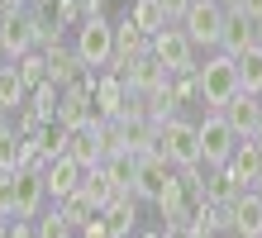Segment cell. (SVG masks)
Masks as SVG:
<instances>
[{
	"instance_id": "obj_20",
	"label": "cell",
	"mask_w": 262,
	"mask_h": 238,
	"mask_svg": "<svg viewBox=\"0 0 262 238\" xmlns=\"http://www.w3.org/2000/svg\"><path fill=\"white\" fill-rule=\"evenodd\" d=\"M224 167L234 171L243 186H257V177H262V148H257L253 138H238V148H234V157H229Z\"/></svg>"
},
{
	"instance_id": "obj_8",
	"label": "cell",
	"mask_w": 262,
	"mask_h": 238,
	"mask_svg": "<svg viewBox=\"0 0 262 238\" xmlns=\"http://www.w3.org/2000/svg\"><path fill=\"white\" fill-rule=\"evenodd\" d=\"M0 48H5V57H24L34 43V10L19 5V10H5L0 14Z\"/></svg>"
},
{
	"instance_id": "obj_7",
	"label": "cell",
	"mask_w": 262,
	"mask_h": 238,
	"mask_svg": "<svg viewBox=\"0 0 262 238\" xmlns=\"http://www.w3.org/2000/svg\"><path fill=\"white\" fill-rule=\"evenodd\" d=\"M172 181H177V167L167 162L162 153H143L138 157V171H134V196L138 200H158Z\"/></svg>"
},
{
	"instance_id": "obj_19",
	"label": "cell",
	"mask_w": 262,
	"mask_h": 238,
	"mask_svg": "<svg viewBox=\"0 0 262 238\" xmlns=\"http://www.w3.org/2000/svg\"><path fill=\"white\" fill-rule=\"evenodd\" d=\"M43 53H48V81H57V86L76 81V76L86 72V62L76 57V48H67V43H53V48H43Z\"/></svg>"
},
{
	"instance_id": "obj_21",
	"label": "cell",
	"mask_w": 262,
	"mask_h": 238,
	"mask_svg": "<svg viewBox=\"0 0 262 238\" xmlns=\"http://www.w3.org/2000/svg\"><path fill=\"white\" fill-rule=\"evenodd\" d=\"M19 167H24V134L10 119H0V177H10Z\"/></svg>"
},
{
	"instance_id": "obj_34",
	"label": "cell",
	"mask_w": 262,
	"mask_h": 238,
	"mask_svg": "<svg viewBox=\"0 0 262 238\" xmlns=\"http://www.w3.org/2000/svg\"><path fill=\"white\" fill-rule=\"evenodd\" d=\"M5 238H38V233H34V224H29V219H14Z\"/></svg>"
},
{
	"instance_id": "obj_17",
	"label": "cell",
	"mask_w": 262,
	"mask_h": 238,
	"mask_svg": "<svg viewBox=\"0 0 262 238\" xmlns=\"http://www.w3.org/2000/svg\"><path fill=\"white\" fill-rule=\"evenodd\" d=\"M100 214H105V224L115 229V238H129L134 219H138V196H134V190H115L110 205H105Z\"/></svg>"
},
{
	"instance_id": "obj_18",
	"label": "cell",
	"mask_w": 262,
	"mask_h": 238,
	"mask_svg": "<svg viewBox=\"0 0 262 238\" xmlns=\"http://www.w3.org/2000/svg\"><path fill=\"white\" fill-rule=\"evenodd\" d=\"M243 190H253V186H243L229 167H205V200H214V205H234Z\"/></svg>"
},
{
	"instance_id": "obj_30",
	"label": "cell",
	"mask_w": 262,
	"mask_h": 238,
	"mask_svg": "<svg viewBox=\"0 0 262 238\" xmlns=\"http://www.w3.org/2000/svg\"><path fill=\"white\" fill-rule=\"evenodd\" d=\"M57 95H62V86H57V81H43V86H38L34 95H29V105H34L38 115L53 124V119H57Z\"/></svg>"
},
{
	"instance_id": "obj_27",
	"label": "cell",
	"mask_w": 262,
	"mask_h": 238,
	"mask_svg": "<svg viewBox=\"0 0 262 238\" xmlns=\"http://www.w3.org/2000/svg\"><path fill=\"white\" fill-rule=\"evenodd\" d=\"M43 14L57 24V29H67V24H81L86 14H81V0H43Z\"/></svg>"
},
{
	"instance_id": "obj_10",
	"label": "cell",
	"mask_w": 262,
	"mask_h": 238,
	"mask_svg": "<svg viewBox=\"0 0 262 238\" xmlns=\"http://www.w3.org/2000/svg\"><path fill=\"white\" fill-rule=\"evenodd\" d=\"M134 105V91L124 86V76L119 72H105L96 81V119H124Z\"/></svg>"
},
{
	"instance_id": "obj_26",
	"label": "cell",
	"mask_w": 262,
	"mask_h": 238,
	"mask_svg": "<svg viewBox=\"0 0 262 238\" xmlns=\"http://www.w3.org/2000/svg\"><path fill=\"white\" fill-rule=\"evenodd\" d=\"M81 196L96 205V210H105L110 205V196H115V186H110V177H105V167H91L86 171V181H81Z\"/></svg>"
},
{
	"instance_id": "obj_36",
	"label": "cell",
	"mask_w": 262,
	"mask_h": 238,
	"mask_svg": "<svg viewBox=\"0 0 262 238\" xmlns=\"http://www.w3.org/2000/svg\"><path fill=\"white\" fill-rule=\"evenodd\" d=\"M138 238H167V233H158V229H152V233H138Z\"/></svg>"
},
{
	"instance_id": "obj_31",
	"label": "cell",
	"mask_w": 262,
	"mask_h": 238,
	"mask_svg": "<svg viewBox=\"0 0 262 238\" xmlns=\"http://www.w3.org/2000/svg\"><path fill=\"white\" fill-rule=\"evenodd\" d=\"M76 238H115V229L105 224V214H91L81 229H76Z\"/></svg>"
},
{
	"instance_id": "obj_40",
	"label": "cell",
	"mask_w": 262,
	"mask_h": 238,
	"mask_svg": "<svg viewBox=\"0 0 262 238\" xmlns=\"http://www.w3.org/2000/svg\"><path fill=\"white\" fill-rule=\"evenodd\" d=\"M257 95H262V91H257Z\"/></svg>"
},
{
	"instance_id": "obj_16",
	"label": "cell",
	"mask_w": 262,
	"mask_h": 238,
	"mask_svg": "<svg viewBox=\"0 0 262 238\" xmlns=\"http://www.w3.org/2000/svg\"><path fill=\"white\" fill-rule=\"evenodd\" d=\"M229 229L238 238H262V196L257 190H243V196L229 205Z\"/></svg>"
},
{
	"instance_id": "obj_24",
	"label": "cell",
	"mask_w": 262,
	"mask_h": 238,
	"mask_svg": "<svg viewBox=\"0 0 262 238\" xmlns=\"http://www.w3.org/2000/svg\"><path fill=\"white\" fill-rule=\"evenodd\" d=\"M100 167H105V177H110L115 190H134V171H138V157L134 153H110Z\"/></svg>"
},
{
	"instance_id": "obj_23",
	"label": "cell",
	"mask_w": 262,
	"mask_h": 238,
	"mask_svg": "<svg viewBox=\"0 0 262 238\" xmlns=\"http://www.w3.org/2000/svg\"><path fill=\"white\" fill-rule=\"evenodd\" d=\"M129 14H134V24H138V29H148V34H162V29L172 24V14H167L162 0H134Z\"/></svg>"
},
{
	"instance_id": "obj_11",
	"label": "cell",
	"mask_w": 262,
	"mask_h": 238,
	"mask_svg": "<svg viewBox=\"0 0 262 238\" xmlns=\"http://www.w3.org/2000/svg\"><path fill=\"white\" fill-rule=\"evenodd\" d=\"M43 200H48V181H43V171L19 167V171H14V219H38Z\"/></svg>"
},
{
	"instance_id": "obj_1",
	"label": "cell",
	"mask_w": 262,
	"mask_h": 238,
	"mask_svg": "<svg viewBox=\"0 0 262 238\" xmlns=\"http://www.w3.org/2000/svg\"><path fill=\"white\" fill-rule=\"evenodd\" d=\"M195 81H200V100H205L210 110H224L243 91V81H238V57H229V53L210 57L205 67H195Z\"/></svg>"
},
{
	"instance_id": "obj_14",
	"label": "cell",
	"mask_w": 262,
	"mask_h": 238,
	"mask_svg": "<svg viewBox=\"0 0 262 238\" xmlns=\"http://www.w3.org/2000/svg\"><path fill=\"white\" fill-rule=\"evenodd\" d=\"M224 119L234 124L238 138H253V134L262 129V95H257V91H238L234 100L224 105Z\"/></svg>"
},
{
	"instance_id": "obj_39",
	"label": "cell",
	"mask_w": 262,
	"mask_h": 238,
	"mask_svg": "<svg viewBox=\"0 0 262 238\" xmlns=\"http://www.w3.org/2000/svg\"><path fill=\"white\" fill-rule=\"evenodd\" d=\"M34 5H43V0H34Z\"/></svg>"
},
{
	"instance_id": "obj_13",
	"label": "cell",
	"mask_w": 262,
	"mask_h": 238,
	"mask_svg": "<svg viewBox=\"0 0 262 238\" xmlns=\"http://www.w3.org/2000/svg\"><path fill=\"white\" fill-rule=\"evenodd\" d=\"M143 53H152V34L134 24V14H124V19L115 24V62H110V72H119L124 62L143 57Z\"/></svg>"
},
{
	"instance_id": "obj_29",
	"label": "cell",
	"mask_w": 262,
	"mask_h": 238,
	"mask_svg": "<svg viewBox=\"0 0 262 238\" xmlns=\"http://www.w3.org/2000/svg\"><path fill=\"white\" fill-rule=\"evenodd\" d=\"M34 233H38V238H72L76 229L67 224V214H62V210H57V205H53L48 214H38V224H34Z\"/></svg>"
},
{
	"instance_id": "obj_32",
	"label": "cell",
	"mask_w": 262,
	"mask_h": 238,
	"mask_svg": "<svg viewBox=\"0 0 262 238\" xmlns=\"http://www.w3.org/2000/svg\"><path fill=\"white\" fill-rule=\"evenodd\" d=\"M0 214L14 219V171H10V177H0Z\"/></svg>"
},
{
	"instance_id": "obj_35",
	"label": "cell",
	"mask_w": 262,
	"mask_h": 238,
	"mask_svg": "<svg viewBox=\"0 0 262 238\" xmlns=\"http://www.w3.org/2000/svg\"><path fill=\"white\" fill-rule=\"evenodd\" d=\"M162 5H167V14H172V19H181V14L191 10V0H162Z\"/></svg>"
},
{
	"instance_id": "obj_6",
	"label": "cell",
	"mask_w": 262,
	"mask_h": 238,
	"mask_svg": "<svg viewBox=\"0 0 262 238\" xmlns=\"http://www.w3.org/2000/svg\"><path fill=\"white\" fill-rule=\"evenodd\" d=\"M152 57H158L167 72H195V43H191V34L177 19L167 24L162 34H152Z\"/></svg>"
},
{
	"instance_id": "obj_2",
	"label": "cell",
	"mask_w": 262,
	"mask_h": 238,
	"mask_svg": "<svg viewBox=\"0 0 262 238\" xmlns=\"http://www.w3.org/2000/svg\"><path fill=\"white\" fill-rule=\"evenodd\" d=\"M158 153L167 157L172 167H200V129L191 119H167L158 124Z\"/></svg>"
},
{
	"instance_id": "obj_5",
	"label": "cell",
	"mask_w": 262,
	"mask_h": 238,
	"mask_svg": "<svg viewBox=\"0 0 262 238\" xmlns=\"http://www.w3.org/2000/svg\"><path fill=\"white\" fill-rule=\"evenodd\" d=\"M177 24L191 34L195 48H220V34H224V5H220V0H191V10L181 14Z\"/></svg>"
},
{
	"instance_id": "obj_38",
	"label": "cell",
	"mask_w": 262,
	"mask_h": 238,
	"mask_svg": "<svg viewBox=\"0 0 262 238\" xmlns=\"http://www.w3.org/2000/svg\"><path fill=\"white\" fill-rule=\"evenodd\" d=\"M0 119H5V105H0Z\"/></svg>"
},
{
	"instance_id": "obj_15",
	"label": "cell",
	"mask_w": 262,
	"mask_h": 238,
	"mask_svg": "<svg viewBox=\"0 0 262 238\" xmlns=\"http://www.w3.org/2000/svg\"><path fill=\"white\" fill-rule=\"evenodd\" d=\"M67 153L81 162L86 171L91 167H100L105 162V143H100V124L91 119V124H76V129H67Z\"/></svg>"
},
{
	"instance_id": "obj_33",
	"label": "cell",
	"mask_w": 262,
	"mask_h": 238,
	"mask_svg": "<svg viewBox=\"0 0 262 238\" xmlns=\"http://www.w3.org/2000/svg\"><path fill=\"white\" fill-rule=\"evenodd\" d=\"M229 10H243V14H253V19H262V0H229Z\"/></svg>"
},
{
	"instance_id": "obj_25",
	"label": "cell",
	"mask_w": 262,
	"mask_h": 238,
	"mask_svg": "<svg viewBox=\"0 0 262 238\" xmlns=\"http://www.w3.org/2000/svg\"><path fill=\"white\" fill-rule=\"evenodd\" d=\"M0 105H5V115H14L19 105H29V86L19 81V72H14V67L0 72Z\"/></svg>"
},
{
	"instance_id": "obj_37",
	"label": "cell",
	"mask_w": 262,
	"mask_h": 238,
	"mask_svg": "<svg viewBox=\"0 0 262 238\" xmlns=\"http://www.w3.org/2000/svg\"><path fill=\"white\" fill-rule=\"evenodd\" d=\"M0 72H5V48H0Z\"/></svg>"
},
{
	"instance_id": "obj_3",
	"label": "cell",
	"mask_w": 262,
	"mask_h": 238,
	"mask_svg": "<svg viewBox=\"0 0 262 238\" xmlns=\"http://www.w3.org/2000/svg\"><path fill=\"white\" fill-rule=\"evenodd\" d=\"M76 57L86 62V67H110L115 62V24L105 19V14H91V19L76 24Z\"/></svg>"
},
{
	"instance_id": "obj_12",
	"label": "cell",
	"mask_w": 262,
	"mask_h": 238,
	"mask_svg": "<svg viewBox=\"0 0 262 238\" xmlns=\"http://www.w3.org/2000/svg\"><path fill=\"white\" fill-rule=\"evenodd\" d=\"M43 181H48V200H67V196H76V190H81V181H86V167L76 162L72 153H62V157H53V162H48Z\"/></svg>"
},
{
	"instance_id": "obj_9",
	"label": "cell",
	"mask_w": 262,
	"mask_h": 238,
	"mask_svg": "<svg viewBox=\"0 0 262 238\" xmlns=\"http://www.w3.org/2000/svg\"><path fill=\"white\" fill-rule=\"evenodd\" d=\"M248 48H262V29H257V19H253V14H243V10H224L220 53L238 57V53H248Z\"/></svg>"
},
{
	"instance_id": "obj_4",
	"label": "cell",
	"mask_w": 262,
	"mask_h": 238,
	"mask_svg": "<svg viewBox=\"0 0 262 238\" xmlns=\"http://www.w3.org/2000/svg\"><path fill=\"white\" fill-rule=\"evenodd\" d=\"M195 129H200V162H205V167H224L229 157H234L238 134H234V124L224 119V110H210Z\"/></svg>"
},
{
	"instance_id": "obj_28",
	"label": "cell",
	"mask_w": 262,
	"mask_h": 238,
	"mask_svg": "<svg viewBox=\"0 0 262 238\" xmlns=\"http://www.w3.org/2000/svg\"><path fill=\"white\" fill-rule=\"evenodd\" d=\"M238 81H243V91H262V48L238 53Z\"/></svg>"
},
{
	"instance_id": "obj_22",
	"label": "cell",
	"mask_w": 262,
	"mask_h": 238,
	"mask_svg": "<svg viewBox=\"0 0 262 238\" xmlns=\"http://www.w3.org/2000/svg\"><path fill=\"white\" fill-rule=\"evenodd\" d=\"M14 72H19V81L29 86V95H34L43 81H48V53H43V48H29L24 57H14Z\"/></svg>"
}]
</instances>
